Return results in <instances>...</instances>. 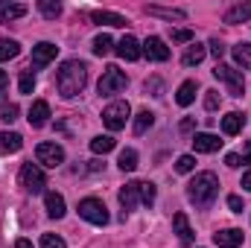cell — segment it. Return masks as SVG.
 Here are the masks:
<instances>
[{
  "label": "cell",
  "instance_id": "cell-1",
  "mask_svg": "<svg viewBox=\"0 0 251 248\" xmlns=\"http://www.w3.org/2000/svg\"><path fill=\"white\" fill-rule=\"evenodd\" d=\"M85 85H88V67H85V62L70 59V62H64L62 67H59V73H56V88H59V94H62L64 99L79 97Z\"/></svg>",
  "mask_w": 251,
  "mask_h": 248
},
{
  "label": "cell",
  "instance_id": "cell-2",
  "mask_svg": "<svg viewBox=\"0 0 251 248\" xmlns=\"http://www.w3.org/2000/svg\"><path fill=\"white\" fill-rule=\"evenodd\" d=\"M216 196H219V178L213 173H199L187 184V198L199 210H207L216 201Z\"/></svg>",
  "mask_w": 251,
  "mask_h": 248
},
{
  "label": "cell",
  "instance_id": "cell-3",
  "mask_svg": "<svg viewBox=\"0 0 251 248\" xmlns=\"http://www.w3.org/2000/svg\"><path fill=\"white\" fill-rule=\"evenodd\" d=\"M76 210H79V216H82L85 222H91V225H100V228H102V225H108V219H111V216H108V207H105L100 198H94V196L82 198Z\"/></svg>",
  "mask_w": 251,
  "mask_h": 248
},
{
  "label": "cell",
  "instance_id": "cell-4",
  "mask_svg": "<svg viewBox=\"0 0 251 248\" xmlns=\"http://www.w3.org/2000/svg\"><path fill=\"white\" fill-rule=\"evenodd\" d=\"M213 76H216V79H222V82L228 85V94H231V97H243V94H246V79H243V70L216 62Z\"/></svg>",
  "mask_w": 251,
  "mask_h": 248
},
{
  "label": "cell",
  "instance_id": "cell-5",
  "mask_svg": "<svg viewBox=\"0 0 251 248\" xmlns=\"http://www.w3.org/2000/svg\"><path fill=\"white\" fill-rule=\"evenodd\" d=\"M21 187L26 190V193H44V187H47V178H44V173H41V167L38 164H24L21 167Z\"/></svg>",
  "mask_w": 251,
  "mask_h": 248
},
{
  "label": "cell",
  "instance_id": "cell-6",
  "mask_svg": "<svg viewBox=\"0 0 251 248\" xmlns=\"http://www.w3.org/2000/svg\"><path fill=\"white\" fill-rule=\"evenodd\" d=\"M126 85H128V79H126V73L120 67H105V73H102L97 91H100L102 97H111V94H120Z\"/></svg>",
  "mask_w": 251,
  "mask_h": 248
},
{
  "label": "cell",
  "instance_id": "cell-7",
  "mask_svg": "<svg viewBox=\"0 0 251 248\" xmlns=\"http://www.w3.org/2000/svg\"><path fill=\"white\" fill-rule=\"evenodd\" d=\"M128 117H131V108H128V102H111L105 111H102V123L108 125L111 131H120V128H126V123H128Z\"/></svg>",
  "mask_w": 251,
  "mask_h": 248
},
{
  "label": "cell",
  "instance_id": "cell-8",
  "mask_svg": "<svg viewBox=\"0 0 251 248\" xmlns=\"http://www.w3.org/2000/svg\"><path fill=\"white\" fill-rule=\"evenodd\" d=\"M35 158H38V164L56 170V167L64 164V149L59 146V143H53V140H44V143L35 146Z\"/></svg>",
  "mask_w": 251,
  "mask_h": 248
},
{
  "label": "cell",
  "instance_id": "cell-9",
  "mask_svg": "<svg viewBox=\"0 0 251 248\" xmlns=\"http://www.w3.org/2000/svg\"><path fill=\"white\" fill-rule=\"evenodd\" d=\"M143 56L152 59V62H167V59H170V47L164 44V38L149 35V38L143 41Z\"/></svg>",
  "mask_w": 251,
  "mask_h": 248
},
{
  "label": "cell",
  "instance_id": "cell-10",
  "mask_svg": "<svg viewBox=\"0 0 251 248\" xmlns=\"http://www.w3.org/2000/svg\"><path fill=\"white\" fill-rule=\"evenodd\" d=\"M59 56V47L56 44H50V41H41V44H35L32 47V67L35 70H41V67H47V64L53 62Z\"/></svg>",
  "mask_w": 251,
  "mask_h": 248
},
{
  "label": "cell",
  "instance_id": "cell-11",
  "mask_svg": "<svg viewBox=\"0 0 251 248\" xmlns=\"http://www.w3.org/2000/svg\"><path fill=\"white\" fill-rule=\"evenodd\" d=\"M243 240H246V234L240 228H225V231L213 234V246H219V248H237V246H243Z\"/></svg>",
  "mask_w": 251,
  "mask_h": 248
},
{
  "label": "cell",
  "instance_id": "cell-12",
  "mask_svg": "<svg viewBox=\"0 0 251 248\" xmlns=\"http://www.w3.org/2000/svg\"><path fill=\"white\" fill-rule=\"evenodd\" d=\"M117 56L126 59V62H137V59L143 56V47L137 44V38H134V35H123V38H120V44H117Z\"/></svg>",
  "mask_w": 251,
  "mask_h": 248
},
{
  "label": "cell",
  "instance_id": "cell-13",
  "mask_svg": "<svg viewBox=\"0 0 251 248\" xmlns=\"http://www.w3.org/2000/svg\"><path fill=\"white\" fill-rule=\"evenodd\" d=\"M219 146H222V140L216 134H210V131H196V137H193V149L196 152L210 155V152H219Z\"/></svg>",
  "mask_w": 251,
  "mask_h": 248
},
{
  "label": "cell",
  "instance_id": "cell-14",
  "mask_svg": "<svg viewBox=\"0 0 251 248\" xmlns=\"http://www.w3.org/2000/svg\"><path fill=\"white\" fill-rule=\"evenodd\" d=\"M140 201V181H128L126 187H120V204H123V213L134 210Z\"/></svg>",
  "mask_w": 251,
  "mask_h": 248
},
{
  "label": "cell",
  "instance_id": "cell-15",
  "mask_svg": "<svg viewBox=\"0 0 251 248\" xmlns=\"http://www.w3.org/2000/svg\"><path fill=\"white\" fill-rule=\"evenodd\" d=\"M29 125H35V128H41V125H47V120H50V105L44 102V99H35L32 102V108H29Z\"/></svg>",
  "mask_w": 251,
  "mask_h": 248
},
{
  "label": "cell",
  "instance_id": "cell-16",
  "mask_svg": "<svg viewBox=\"0 0 251 248\" xmlns=\"http://www.w3.org/2000/svg\"><path fill=\"white\" fill-rule=\"evenodd\" d=\"M91 21L94 24H105V26H126L128 21H126L123 15H117V12H105V9H97V12H91Z\"/></svg>",
  "mask_w": 251,
  "mask_h": 248
},
{
  "label": "cell",
  "instance_id": "cell-17",
  "mask_svg": "<svg viewBox=\"0 0 251 248\" xmlns=\"http://www.w3.org/2000/svg\"><path fill=\"white\" fill-rule=\"evenodd\" d=\"M26 15V6L24 3H9V0H0V24H9L15 18H24Z\"/></svg>",
  "mask_w": 251,
  "mask_h": 248
},
{
  "label": "cell",
  "instance_id": "cell-18",
  "mask_svg": "<svg viewBox=\"0 0 251 248\" xmlns=\"http://www.w3.org/2000/svg\"><path fill=\"white\" fill-rule=\"evenodd\" d=\"M173 228H176V234H178V240L184 243V246H190L193 243V228H190V222H187V213H176L173 216Z\"/></svg>",
  "mask_w": 251,
  "mask_h": 248
},
{
  "label": "cell",
  "instance_id": "cell-19",
  "mask_svg": "<svg viewBox=\"0 0 251 248\" xmlns=\"http://www.w3.org/2000/svg\"><path fill=\"white\" fill-rule=\"evenodd\" d=\"M251 18V3H237L225 12V24H243Z\"/></svg>",
  "mask_w": 251,
  "mask_h": 248
},
{
  "label": "cell",
  "instance_id": "cell-20",
  "mask_svg": "<svg viewBox=\"0 0 251 248\" xmlns=\"http://www.w3.org/2000/svg\"><path fill=\"white\" fill-rule=\"evenodd\" d=\"M44 204H47V213H50L53 219H62L64 213H67V210H64V198L59 193H53V190L44 196Z\"/></svg>",
  "mask_w": 251,
  "mask_h": 248
},
{
  "label": "cell",
  "instance_id": "cell-21",
  "mask_svg": "<svg viewBox=\"0 0 251 248\" xmlns=\"http://www.w3.org/2000/svg\"><path fill=\"white\" fill-rule=\"evenodd\" d=\"M21 146H24V137H21L18 131H9V128L0 131V149H3V152H18Z\"/></svg>",
  "mask_w": 251,
  "mask_h": 248
},
{
  "label": "cell",
  "instance_id": "cell-22",
  "mask_svg": "<svg viewBox=\"0 0 251 248\" xmlns=\"http://www.w3.org/2000/svg\"><path fill=\"white\" fill-rule=\"evenodd\" d=\"M243 123H246V114L231 111V114L222 117V131H225V134H240V131H243Z\"/></svg>",
  "mask_w": 251,
  "mask_h": 248
},
{
  "label": "cell",
  "instance_id": "cell-23",
  "mask_svg": "<svg viewBox=\"0 0 251 248\" xmlns=\"http://www.w3.org/2000/svg\"><path fill=\"white\" fill-rule=\"evenodd\" d=\"M114 146H117V140H114L111 134H97V137L91 140V152H94V155H108Z\"/></svg>",
  "mask_w": 251,
  "mask_h": 248
},
{
  "label": "cell",
  "instance_id": "cell-24",
  "mask_svg": "<svg viewBox=\"0 0 251 248\" xmlns=\"http://www.w3.org/2000/svg\"><path fill=\"white\" fill-rule=\"evenodd\" d=\"M149 15H158V18H167V21H184L187 12L184 9H164V6H146Z\"/></svg>",
  "mask_w": 251,
  "mask_h": 248
},
{
  "label": "cell",
  "instance_id": "cell-25",
  "mask_svg": "<svg viewBox=\"0 0 251 248\" xmlns=\"http://www.w3.org/2000/svg\"><path fill=\"white\" fill-rule=\"evenodd\" d=\"M193 99H196V82H184V85L178 88V94H176V102H178L181 108H187Z\"/></svg>",
  "mask_w": 251,
  "mask_h": 248
},
{
  "label": "cell",
  "instance_id": "cell-26",
  "mask_svg": "<svg viewBox=\"0 0 251 248\" xmlns=\"http://www.w3.org/2000/svg\"><path fill=\"white\" fill-rule=\"evenodd\" d=\"M111 47H114L111 35H105V32H102V35H97V38H94V47H91V50H94V56H100V59H102V56H108V53H111Z\"/></svg>",
  "mask_w": 251,
  "mask_h": 248
},
{
  "label": "cell",
  "instance_id": "cell-27",
  "mask_svg": "<svg viewBox=\"0 0 251 248\" xmlns=\"http://www.w3.org/2000/svg\"><path fill=\"white\" fill-rule=\"evenodd\" d=\"M21 53V44L12 41V38H0V62H9Z\"/></svg>",
  "mask_w": 251,
  "mask_h": 248
},
{
  "label": "cell",
  "instance_id": "cell-28",
  "mask_svg": "<svg viewBox=\"0 0 251 248\" xmlns=\"http://www.w3.org/2000/svg\"><path fill=\"white\" fill-rule=\"evenodd\" d=\"M38 12H41L44 18L56 21V18L62 15V3H56V0H38Z\"/></svg>",
  "mask_w": 251,
  "mask_h": 248
},
{
  "label": "cell",
  "instance_id": "cell-29",
  "mask_svg": "<svg viewBox=\"0 0 251 248\" xmlns=\"http://www.w3.org/2000/svg\"><path fill=\"white\" fill-rule=\"evenodd\" d=\"M204 47L201 44H193V47H187V53H184V59L181 62L187 64V67H196V64H201V59H204Z\"/></svg>",
  "mask_w": 251,
  "mask_h": 248
},
{
  "label": "cell",
  "instance_id": "cell-30",
  "mask_svg": "<svg viewBox=\"0 0 251 248\" xmlns=\"http://www.w3.org/2000/svg\"><path fill=\"white\" fill-rule=\"evenodd\" d=\"M234 59H237V64H243V70H251V44H237L234 47Z\"/></svg>",
  "mask_w": 251,
  "mask_h": 248
},
{
  "label": "cell",
  "instance_id": "cell-31",
  "mask_svg": "<svg viewBox=\"0 0 251 248\" xmlns=\"http://www.w3.org/2000/svg\"><path fill=\"white\" fill-rule=\"evenodd\" d=\"M117 164H120L123 173H134V170H137V152H134V149H123Z\"/></svg>",
  "mask_w": 251,
  "mask_h": 248
},
{
  "label": "cell",
  "instance_id": "cell-32",
  "mask_svg": "<svg viewBox=\"0 0 251 248\" xmlns=\"http://www.w3.org/2000/svg\"><path fill=\"white\" fill-rule=\"evenodd\" d=\"M152 123H155V114L152 111H140L134 117V134H143L146 128H152Z\"/></svg>",
  "mask_w": 251,
  "mask_h": 248
},
{
  "label": "cell",
  "instance_id": "cell-33",
  "mask_svg": "<svg viewBox=\"0 0 251 248\" xmlns=\"http://www.w3.org/2000/svg\"><path fill=\"white\" fill-rule=\"evenodd\" d=\"M18 91H21V94H32V91H35V73H32V70H24V73H21Z\"/></svg>",
  "mask_w": 251,
  "mask_h": 248
},
{
  "label": "cell",
  "instance_id": "cell-34",
  "mask_svg": "<svg viewBox=\"0 0 251 248\" xmlns=\"http://www.w3.org/2000/svg\"><path fill=\"white\" fill-rule=\"evenodd\" d=\"M140 201H143L146 207L155 204V184H152V181H140Z\"/></svg>",
  "mask_w": 251,
  "mask_h": 248
},
{
  "label": "cell",
  "instance_id": "cell-35",
  "mask_svg": "<svg viewBox=\"0 0 251 248\" xmlns=\"http://www.w3.org/2000/svg\"><path fill=\"white\" fill-rule=\"evenodd\" d=\"M41 248H67L62 237H56V234H44L41 237Z\"/></svg>",
  "mask_w": 251,
  "mask_h": 248
},
{
  "label": "cell",
  "instance_id": "cell-36",
  "mask_svg": "<svg viewBox=\"0 0 251 248\" xmlns=\"http://www.w3.org/2000/svg\"><path fill=\"white\" fill-rule=\"evenodd\" d=\"M176 170H178V173H193V170H196V158H193V155H181V158L176 161Z\"/></svg>",
  "mask_w": 251,
  "mask_h": 248
},
{
  "label": "cell",
  "instance_id": "cell-37",
  "mask_svg": "<svg viewBox=\"0 0 251 248\" xmlns=\"http://www.w3.org/2000/svg\"><path fill=\"white\" fill-rule=\"evenodd\" d=\"M207 47H210V53L216 56V62H219V59L225 56V44H222L219 38H210V44H207Z\"/></svg>",
  "mask_w": 251,
  "mask_h": 248
},
{
  "label": "cell",
  "instance_id": "cell-38",
  "mask_svg": "<svg viewBox=\"0 0 251 248\" xmlns=\"http://www.w3.org/2000/svg\"><path fill=\"white\" fill-rule=\"evenodd\" d=\"M146 91H152V97H161V91H164V82H161L158 76H152V79L146 82Z\"/></svg>",
  "mask_w": 251,
  "mask_h": 248
},
{
  "label": "cell",
  "instance_id": "cell-39",
  "mask_svg": "<svg viewBox=\"0 0 251 248\" xmlns=\"http://www.w3.org/2000/svg\"><path fill=\"white\" fill-rule=\"evenodd\" d=\"M204 108H207V111H216V108H219V94H216V91H207V97H204Z\"/></svg>",
  "mask_w": 251,
  "mask_h": 248
},
{
  "label": "cell",
  "instance_id": "cell-40",
  "mask_svg": "<svg viewBox=\"0 0 251 248\" xmlns=\"http://www.w3.org/2000/svg\"><path fill=\"white\" fill-rule=\"evenodd\" d=\"M18 120V105H6L3 108V123L9 125V123H15Z\"/></svg>",
  "mask_w": 251,
  "mask_h": 248
},
{
  "label": "cell",
  "instance_id": "cell-41",
  "mask_svg": "<svg viewBox=\"0 0 251 248\" xmlns=\"http://www.w3.org/2000/svg\"><path fill=\"white\" fill-rule=\"evenodd\" d=\"M173 41H193V29H173Z\"/></svg>",
  "mask_w": 251,
  "mask_h": 248
},
{
  "label": "cell",
  "instance_id": "cell-42",
  "mask_svg": "<svg viewBox=\"0 0 251 248\" xmlns=\"http://www.w3.org/2000/svg\"><path fill=\"white\" fill-rule=\"evenodd\" d=\"M228 207H231L234 213H243V198H240V196H228Z\"/></svg>",
  "mask_w": 251,
  "mask_h": 248
},
{
  "label": "cell",
  "instance_id": "cell-43",
  "mask_svg": "<svg viewBox=\"0 0 251 248\" xmlns=\"http://www.w3.org/2000/svg\"><path fill=\"white\" fill-rule=\"evenodd\" d=\"M225 164H228V167H231V170H237V167H240V164H243V158H240V155H234V152H231V155H225Z\"/></svg>",
  "mask_w": 251,
  "mask_h": 248
},
{
  "label": "cell",
  "instance_id": "cell-44",
  "mask_svg": "<svg viewBox=\"0 0 251 248\" xmlns=\"http://www.w3.org/2000/svg\"><path fill=\"white\" fill-rule=\"evenodd\" d=\"M102 167H105V164H102V161H88V170H91V173H100V170H102Z\"/></svg>",
  "mask_w": 251,
  "mask_h": 248
},
{
  "label": "cell",
  "instance_id": "cell-45",
  "mask_svg": "<svg viewBox=\"0 0 251 248\" xmlns=\"http://www.w3.org/2000/svg\"><path fill=\"white\" fill-rule=\"evenodd\" d=\"M243 164H251V140H246V155H243Z\"/></svg>",
  "mask_w": 251,
  "mask_h": 248
},
{
  "label": "cell",
  "instance_id": "cell-46",
  "mask_svg": "<svg viewBox=\"0 0 251 248\" xmlns=\"http://www.w3.org/2000/svg\"><path fill=\"white\" fill-rule=\"evenodd\" d=\"M243 187H246V190H251V170H246V173H243Z\"/></svg>",
  "mask_w": 251,
  "mask_h": 248
},
{
  "label": "cell",
  "instance_id": "cell-47",
  "mask_svg": "<svg viewBox=\"0 0 251 248\" xmlns=\"http://www.w3.org/2000/svg\"><path fill=\"white\" fill-rule=\"evenodd\" d=\"M15 248H32V243H29V240H18V243H15Z\"/></svg>",
  "mask_w": 251,
  "mask_h": 248
},
{
  "label": "cell",
  "instance_id": "cell-48",
  "mask_svg": "<svg viewBox=\"0 0 251 248\" xmlns=\"http://www.w3.org/2000/svg\"><path fill=\"white\" fill-rule=\"evenodd\" d=\"M6 82H9V76H6V73L0 70V94H3V88H6Z\"/></svg>",
  "mask_w": 251,
  "mask_h": 248
}]
</instances>
